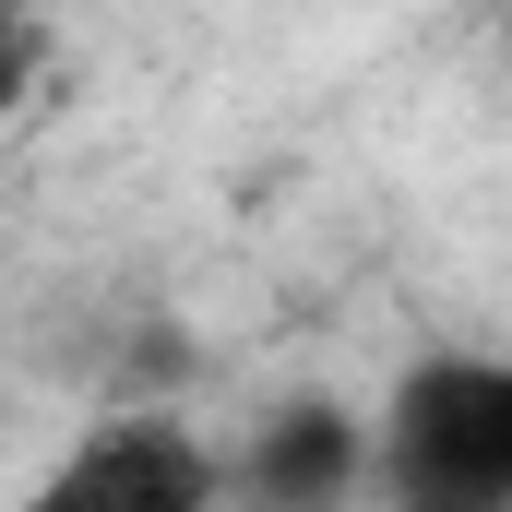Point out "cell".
<instances>
[{"mask_svg":"<svg viewBox=\"0 0 512 512\" xmlns=\"http://www.w3.org/2000/svg\"><path fill=\"white\" fill-rule=\"evenodd\" d=\"M382 477L429 512H501L512 501V358H417L382 405Z\"/></svg>","mask_w":512,"mask_h":512,"instance_id":"1","label":"cell"},{"mask_svg":"<svg viewBox=\"0 0 512 512\" xmlns=\"http://www.w3.org/2000/svg\"><path fill=\"white\" fill-rule=\"evenodd\" d=\"M215 489H227V465L203 441H179L167 417H108L48 477V501H72V512H191V501H215Z\"/></svg>","mask_w":512,"mask_h":512,"instance_id":"2","label":"cell"},{"mask_svg":"<svg viewBox=\"0 0 512 512\" xmlns=\"http://www.w3.org/2000/svg\"><path fill=\"white\" fill-rule=\"evenodd\" d=\"M382 465V441H370V417H346V405H274L262 417V441L227 465L251 501H286V512H310V501H346L358 477Z\"/></svg>","mask_w":512,"mask_h":512,"instance_id":"3","label":"cell"},{"mask_svg":"<svg viewBox=\"0 0 512 512\" xmlns=\"http://www.w3.org/2000/svg\"><path fill=\"white\" fill-rule=\"evenodd\" d=\"M12 36H24V24H12V0H0V60H12Z\"/></svg>","mask_w":512,"mask_h":512,"instance_id":"4","label":"cell"}]
</instances>
